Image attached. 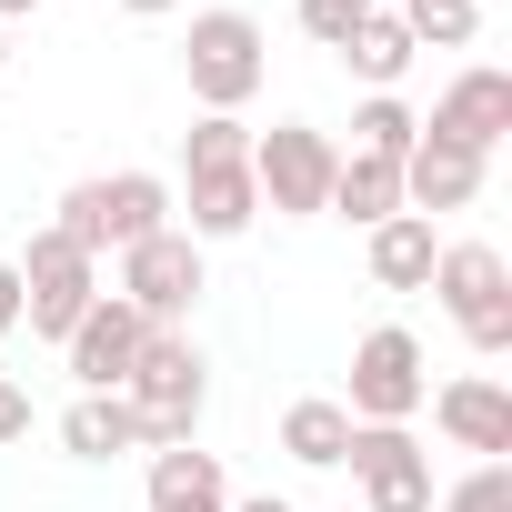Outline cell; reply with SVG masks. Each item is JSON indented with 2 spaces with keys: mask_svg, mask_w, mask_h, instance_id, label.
<instances>
[{
  "mask_svg": "<svg viewBox=\"0 0 512 512\" xmlns=\"http://www.w3.org/2000/svg\"><path fill=\"white\" fill-rule=\"evenodd\" d=\"M21 322L41 332V342H71V322L101 302V262L91 251H71L61 231H31V251H21Z\"/></svg>",
  "mask_w": 512,
  "mask_h": 512,
  "instance_id": "9c48e42d",
  "label": "cell"
},
{
  "mask_svg": "<svg viewBox=\"0 0 512 512\" xmlns=\"http://www.w3.org/2000/svg\"><path fill=\"white\" fill-rule=\"evenodd\" d=\"M181 81H191L201 111H231V121H241L251 101H262V81H272V41H262V21H251V11H191Z\"/></svg>",
  "mask_w": 512,
  "mask_h": 512,
  "instance_id": "3957f363",
  "label": "cell"
},
{
  "mask_svg": "<svg viewBox=\"0 0 512 512\" xmlns=\"http://www.w3.org/2000/svg\"><path fill=\"white\" fill-rule=\"evenodd\" d=\"M121 402L141 412L151 452L191 442V422H201V402H211V362H201V342H191V332H151L141 362H131V382H121Z\"/></svg>",
  "mask_w": 512,
  "mask_h": 512,
  "instance_id": "5b68a950",
  "label": "cell"
},
{
  "mask_svg": "<svg viewBox=\"0 0 512 512\" xmlns=\"http://www.w3.org/2000/svg\"><path fill=\"white\" fill-rule=\"evenodd\" d=\"M502 131H512V71H492V61L452 71V91H442L432 121H422V141H452V151H472V161H492Z\"/></svg>",
  "mask_w": 512,
  "mask_h": 512,
  "instance_id": "8fae6325",
  "label": "cell"
},
{
  "mask_svg": "<svg viewBox=\"0 0 512 512\" xmlns=\"http://www.w3.org/2000/svg\"><path fill=\"white\" fill-rule=\"evenodd\" d=\"M432 262H442V231H432L422 211L372 221V282H382V292H422V282H432Z\"/></svg>",
  "mask_w": 512,
  "mask_h": 512,
  "instance_id": "e0dca14e",
  "label": "cell"
},
{
  "mask_svg": "<svg viewBox=\"0 0 512 512\" xmlns=\"http://www.w3.org/2000/svg\"><path fill=\"white\" fill-rule=\"evenodd\" d=\"M21 432H31V392L0 372V442H21Z\"/></svg>",
  "mask_w": 512,
  "mask_h": 512,
  "instance_id": "d4e9b609",
  "label": "cell"
},
{
  "mask_svg": "<svg viewBox=\"0 0 512 512\" xmlns=\"http://www.w3.org/2000/svg\"><path fill=\"white\" fill-rule=\"evenodd\" d=\"M392 11H402V0H392Z\"/></svg>",
  "mask_w": 512,
  "mask_h": 512,
  "instance_id": "1f68e13d",
  "label": "cell"
},
{
  "mask_svg": "<svg viewBox=\"0 0 512 512\" xmlns=\"http://www.w3.org/2000/svg\"><path fill=\"white\" fill-rule=\"evenodd\" d=\"M372 11H382V0H372ZM352 21H362V0H302V31H312L322 51H342V41H352Z\"/></svg>",
  "mask_w": 512,
  "mask_h": 512,
  "instance_id": "cb8c5ba5",
  "label": "cell"
},
{
  "mask_svg": "<svg viewBox=\"0 0 512 512\" xmlns=\"http://www.w3.org/2000/svg\"><path fill=\"white\" fill-rule=\"evenodd\" d=\"M141 342H151V322H141L121 292H101V302L71 322L61 362H71V382H81V392H121V382H131V362H141Z\"/></svg>",
  "mask_w": 512,
  "mask_h": 512,
  "instance_id": "7c38bea8",
  "label": "cell"
},
{
  "mask_svg": "<svg viewBox=\"0 0 512 512\" xmlns=\"http://www.w3.org/2000/svg\"><path fill=\"white\" fill-rule=\"evenodd\" d=\"M322 211H342V221H362V231H372V221H392V211H402V161L342 151V161H332V201H322Z\"/></svg>",
  "mask_w": 512,
  "mask_h": 512,
  "instance_id": "d6986e66",
  "label": "cell"
},
{
  "mask_svg": "<svg viewBox=\"0 0 512 512\" xmlns=\"http://www.w3.org/2000/svg\"><path fill=\"white\" fill-rule=\"evenodd\" d=\"M41 11V0H0V31H11V21H31Z\"/></svg>",
  "mask_w": 512,
  "mask_h": 512,
  "instance_id": "f1b7e54d",
  "label": "cell"
},
{
  "mask_svg": "<svg viewBox=\"0 0 512 512\" xmlns=\"http://www.w3.org/2000/svg\"><path fill=\"white\" fill-rule=\"evenodd\" d=\"M342 512H352V502H342Z\"/></svg>",
  "mask_w": 512,
  "mask_h": 512,
  "instance_id": "d6a6232c",
  "label": "cell"
},
{
  "mask_svg": "<svg viewBox=\"0 0 512 512\" xmlns=\"http://www.w3.org/2000/svg\"><path fill=\"white\" fill-rule=\"evenodd\" d=\"M332 161H342V141L312 131V121L251 131V191H262V211H282V221H312L332 201Z\"/></svg>",
  "mask_w": 512,
  "mask_h": 512,
  "instance_id": "8992f818",
  "label": "cell"
},
{
  "mask_svg": "<svg viewBox=\"0 0 512 512\" xmlns=\"http://www.w3.org/2000/svg\"><path fill=\"white\" fill-rule=\"evenodd\" d=\"M412 61H422V51H412V31H402L392 0H382V11H362V21H352V41H342V71H352L362 91H392Z\"/></svg>",
  "mask_w": 512,
  "mask_h": 512,
  "instance_id": "ac0fdd59",
  "label": "cell"
},
{
  "mask_svg": "<svg viewBox=\"0 0 512 512\" xmlns=\"http://www.w3.org/2000/svg\"><path fill=\"white\" fill-rule=\"evenodd\" d=\"M482 171H492V161H472V151H452V141H412V151H402V211H422V221L472 211V201H482Z\"/></svg>",
  "mask_w": 512,
  "mask_h": 512,
  "instance_id": "5bb4252c",
  "label": "cell"
},
{
  "mask_svg": "<svg viewBox=\"0 0 512 512\" xmlns=\"http://www.w3.org/2000/svg\"><path fill=\"white\" fill-rule=\"evenodd\" d=\"M151 512H231V472H221V452H201V442H171V452H151Z\"/></svg>",
  "mask_w": 512,
  "mask_h": 512,
  "instance_id": "9a60e30c",
  "label": "cell"
},
{
  "mask_svg": "<svg viewBox=\"0 0 512 512\" xmlns=\"http://www.w3.org/2000/svg\"><path fill=\"white\" fill-rule=\"evenodd\" d=\"M0 332H21V272L0 262Z\"/></svg>",
  "mask_w": 512,
  "mask_h": 512,
  "instance_id": "484cf974",
  "label": "cell"
},
{
  "mask_svg": "<svg viewBox=\"0 0 512 512\" xmlns=\"http://www.w3.org/2000/svg\"><path fill=\"white\" fill-rule=\"evenodd\" d=\"M412 51H472L482 41V0H402Z\"/></svg>",
  "mask_w": 512,
  "mask_h": 512,
  "instance_id": "7402d4cb",
  "label": "cell"
},
{
  "mask_svg": "<svg viewBox=\"0 0 512 512\" xmlns=\"http://www.w3.org/2000/svg\"><path fill=\"white\" fill-rule=\"evenodd\" d=\"M422 402H432V372H422V342H412L402 322L362 332V342H352V392H342V412H352V422H412Z\"/></svg>",
  "mask_w": 512,
  "mask_h": 512,
  "instance_id": "30bf717a",
  "label": "cell"
},
{
  "mask_svg": "<svg viewBox=\"0 0 512 512\" xmlns=\"http://www.w3.org/2000/svg\"><path fill=\"white\" fill-rule=\"evenodd\" d=\"M231 512H292V502H282V492H251V502H231Z\"/></svg>",
  "mask_w": 512,
  "mask_h": 512,
  "instance_id": "83f0119b",
  "label": "cell"
},
{
  "mask_svg": "<svg viewBox=\"0 0 512 512\" xmlns=\"http://www.w3.org/2000/svg\"><path fill=\"white\" fill-rule=\"evenodd\" d=\"M71 251H131L151 231H171V181L161 171H101V181H71L61 191V221H51Z\"/></svg>",
  "mask_w": 512,
  "mask_h": 512,
  "instance_id": "7a4b0ae2",
  "label": "cell"
},
{
  "mask_svg": "<svg viewBox=\"0 0 512 512\" xmlns=\"http://www.w3.org/2000/svg\"><path fill=\"white\" fill-rule=\"evenodd\" d=\"M181 201H191V241H241L262 221V191H251V121L231 111H201L181 131Z\"/></svg>",
  "mask_w": 512,
  "mask_h": 512,
  "instance_id": "6da1fadb",
  "label": "cell"
},
{
  "mask_svg": "<svg viewBox=\"0 0 512 512\" xmlns=\"http://www.w3.org/2000/svg\"><path fill=\"white\" fill-rule=\"evenodd\" d=\"M0 71H11V31H0Z\"/></svg>",
  "mask_w": 512,
  "mask_h": 512,
  "instance_id": "f546056e",
  "label": "cell"
},
{
  "mask_svg": "<svg viewBox=\"0 0 512 512\" xmlns=\"http://www.w3.org/2000/svg\"><path fill=\"white\" fill-rule=\"evenodd\" d=\"M422 141V111L402 101V91H372L362 111H352V151H372V161H402Z\"/></svg>",
  "mask_w": 512,
  "mask_h": 512,
  "instance_id": "44dd1931",
  "label": "cell"
},
{
  "mask_svg": "<svg viewBox=\"0 0 512 512\" xmlns=\"http://www.w3.org/2000/svg\"><path fill=\"white\" fill-rule=\"evenodd\" d=\"M432 422H442V442L472 452V462H502V452H512V392H502L492 372L442 382V392H432Z\"/></svg>",
  "mask_w": 512,
  "mask_h": 512,
  "instance_id": "4fadbf2b",
  "label": "cell"
},
{
  "mask_svg": "<svg viewBox=\"0 0 512 512\" xmlns=\"http://www.w3.org/2000/svg\"><path fill=\"white\" fill-rule=\"evenodd\" d=\"M362 11H372V0H362Z\"/></svg>",
  "mask_w": 512,
  "mask_h": 512,
  "instance_id": "4dcf8cb0",
  "label": "cell"
},
{
  "mask_svg": "<svg viewBox=\"0 0 512 512\" xmlns=\"http://www.w3.org/2000/svg\"><path fill=\"white\" fill-rule=\"evenodd\" d=\"M342 442H352V412H342L332 392H302V402L282 412V452H292L302 472H342Z\"/></svg>",
  "mask_w": 512,
  "mask_h": 512,
  "instance_id": "ffe728a7",
  "label": "cell"
},
{
  "mask_svg": "<svg viewBox=\"0 0 512 512\" xmlns=\"http://www.w3.org/2000/svg\"><path fill=\"white\" fill-rule=\"evenodd\" d=\"M61 452L71 462H121V452H151V432H141V412L121 392H81L61 412Z\"/></svg>",
  "mask_w": 512,
  "mask_h": 512,
  "instance_id": "2e32d148",
  "label": "cell"
},
{
  "mask_svg": "<svg viewBox=\"0 0 512 512\" xmlns=\"http://www.w3.org/2000/svg\"><path fill=\"white\" fill-rule=\"evenodd\" d=\"M442 312H452V332L482 352V362H502L512 352V262L492 241H442V262H432V282H422Z\"/></svg>",
  "mask_w": 512,
  "mask_h": 512,
  "instance_id": "277c9868",
  "label": "cell"
},
{
  "mask_svg": "<svg viewBox=\"0 0 512 512\" xmlns=\"http://www.w3.org/2000/svg\"><path fill=\"white\" fill-rule=\"evenodd\" d=\"M121 11H131V21H171V11H181V0H121Z\"/></svg>",
  "mask_w": 512,
  "mask_h": 512,
  "instance_id": "4316f807",
  "label": "cell"
},
{
  "mask_svg": "<svg viewBox=\"0 0 512 512\" xmlns=\"http://www.w3.org/2000/svg\"><path fill=\"white\" fill-rule=\"evenodd\" d=\"M211 282H201V241L171 221V231H151V241H131L121 251V302L151 322V332H181L191 322V302H201Z\"/></svg>",
  "mask_w": 512,
  "mask_h": 512,
  "instance_id": "ba28073f",
  "label": "cell"
},
{
  "mask_svg": "<svg viewBox=\"0 0 512 512\" xmlns=\"http://www.w3.org/2000/svg\"><path fill=\"white\" fill-rule=\"evenodd\" d=\"M432 512H512V462H472L452 492H432Z\"/></svg>",
  "mask_w": 512,
  "mask_h": 512,
  "instance_id": "603a6c76",
  "label": "cell"
},
{
  "mask_svg": "<svg viewBox=\"0 0 512 512\" xmlns=\"http://www.w3.org/2000/svg\"><path fill=\"white\" fill-rule=\"evenodd\" d=\"M342 472L362 492L352 512H432V452L412 442V422H352Z\"/></svg>",
  "mask_w": 512,
  "mask_h": 512,
  "instance_id": "52a82bcc",
  "label": "cell"
}]
</instances>
